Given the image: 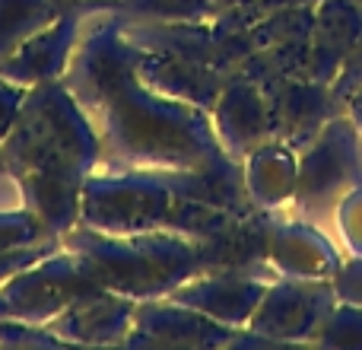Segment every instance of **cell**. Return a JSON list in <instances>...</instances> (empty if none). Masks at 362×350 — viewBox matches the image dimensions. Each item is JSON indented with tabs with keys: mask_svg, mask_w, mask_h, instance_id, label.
<instances>
[{
	"mask_svg": "<svg viewBox=\"0 0 362 350\" xmlns=\"http://www.w3.org/2000/svg\"><path fill=\"white\" fill-rule=\"evenodd\" d=\"M6 169L19 179L25 204L64 239L80 223V191L105 159L99 128L61 80L38 83L4 137Z\"/></svg>",
	"mask_w": 362,
	"mask_h": 350,
	"instance_id": "6da1fadb",
	"label": "cell"
},
{
	"mask_svg": "<svg viewBox=\"0 0 362 350\" xmlns=\"http://www.w3.org/2000/svg\"><path fill=\"white\" fill-rule=\"evenodd\" d=\"M64 245L80 258L99 287L137 303L169 296L178 283L204 271L197 242L165 226L124 236L74 226L64 236Z\"/></svg>",
	"mask_w": 362,
	"mask_h": 350,
	"instance_id": "7a4b0ae2",
	"label": "cell"
},
{
	"mask_svg": "<svg viewBox=\"0 0 362 350\" xmlns=\"http://www.w3.org/2000/svg\"><path fill=\"white\" fill-rule=\"evenodd\" d=\"M172 201L175 194H172L165 172L99 166L83 181L76 226H89V230L112 232V236L159 230L165 226Z\"/></svg>",
	"mask_w": 362,
	"mask_h": 350,
	"instance_id": "3957f363",
	"label": "cell"
},
{
	"mask_svg": "<svg viewBox=\"0 0 362 350\" xmlns=\"http://www.w3.org/2000/svg\"><path fill=\"white\" fill-rule=\"evenodd\" d=\"M362 181V134L350 115L331 118L321 134L299 153L296 210L299 217L325 226L334 220L337 204Z\"/></svg>",
	"mask_w": 362,
	"mask_h": 350,
	"instance_id": "277c9868",
	"label": "cell"
},
{
	"mask_svg": "<svg viewBox=\"0 0 362 350\" xmlns=\"http://www.w3.org/2000/svg\"><path fill=\"white\" fill-rule=\"evenodd\" d=\"M99 281L80 264V258L64 245L54 255L42 258L23 274L0 283V319H23L48 325L54 315L89 293H99Z\"/></svg>",
	"mask_w": 362,
	"mask_h": 350,
	"instance_id": "5b68a950",
	"label": "cell"
},
{
	"mask_svg": "<svg viewBox=\"0 0 362 350\" xmlns=\"http://www.w3.org/2000/svg\"><path fill=\"white\" fill-rule=\"evenodd\" d=\"M337 306L334 281H305V277H276L257 303L248 332L267 341H305L312 344L321 322Z\"/></svg>",
	"mask_w": 362,
	"mask_h": 350,
	"instance_id": "8992f818",
	"label": "cell"
},
{
	"mask_svg": "<svg viewBox=\"0 0 362 350\" xmlns=\"http://www.w3.org/2000/svg\"><path fill=\"white\" fill-rule=\"evenodd\" d=\"M105 10L115 13V6L108 0H93V4L74 6L61 19H54L48 29L25 38L10 57H4L0 61V77L19 83L25 89L67 77L70 64L76 57V45H80V32L86 26V19L93 13H105Z\"/></svg>",
	"mask_w": 362,
	"mask_h": 350,
	"instance_id": "52a82bcc",
	"label": "cell"
},
{
	"mask_svg": "<svg viewBox=\"0 0 362 350\" xmlns=\"http://www.w3.org/2000/svg\"><path fill=\"white\" fill-rule=\"evenodd\" d=\"M264 99L270 108L274 137L302 153L331 118L346 112V102L327 83L312 77H280L264 83Z\"/></svg>",
	"mask_w": 362,
	"mask_h": 350,
	"instance_id": "ba28073f",
	"label": "cell"
},
{
	"mask_svg": "<svg viewBox=\"0 0 362 350\" xmlns=\"http://www.w3.org/2000/svg\"><path fill=\"white\" fill-rule=\"evenodd\" d=\"M242 328H229L169 296L140 300L124 347H229Z\"/></svg>",
	"mask_w": 362,
	"mask_h": 350,
	"instance_id": "9c48e42d",
	"label": "cell"
},
{
	"mask_svg": "<svg viewBox=\"0 0 362 350\" xmlns=\"http://www.w3.org/2000/svg\"><path fill=\"white\" fill-rule=\"evenodd\" d=\"M276 277L248 274V271H200L169 293V300L185 303L229 328H248L257 303Z\"/></svg>",
	"mask_w": 362,
	"mask_h": 350,
	"instance_id": "30bf717a",
	"label": "cell"
},
{
	"mask_svg": "<svg viewBox=\"0 0 362 350\" xmlns=\"http://www.w3.org/2000/svg\"><path fill=\"white\" fill-rule=\"evenodd\" d=\"M213 131H216L223 150L242 163L251 150L274 137L270 128V108L264 89L242 74H229L223 83L216 106H213Z\"/></svg>",
	"mask_w": 362,
	"mask_h": 350,
	"instance_id": "8fae6325",
	"label": "cell"
},
{
	"mask_svg": "<svg viewBox=\"0 0 362 350\" xmlns=\"http://www.w3.org/2000/svg\"><path fill=\"white\" fill-rule=\"evenodd\" d=\"M267 261L280 277H305V281H334L346 258L321 232L318 223L299 220H270Z\"/></svg>",
	"mask_w": 362,
	"mask_h": 350,
	"instance_id": "7c38bea8",
	"label": "cell"
},
{
	"mask_svg": "<svg viewBox=\"0 0 362 350\" xmlns=\"http://www.w3.org/2000/svg\"><path fill=\"white\" fill-rule=\"evenodd\" d=\"M134 309L137 300L131 296L99 290L54 315L48 328L64 344H124L134 328Z\"/></svg>",
	"mask_w": 362,
	"mask_h": 350,
	"instance_id": "4fadbf2b",
	"label": "cell"
},
{
	"mask_svg": "<svg viewBox=\"0 0 362 350\" xmlns=\"http://www.w3.org/2000/svg\"><path fill=\"white\" fill-rule=\"evenodd\" d=\"M362 35V10L353 0H318L308 35V77L331 86Z\"/></svg>",
	"mask_w": 362,
	"mask_h": 350,
	"instance_id": "5bb4252c",
	"label": "cell"
},
{
	"mask_svg": "<svg viewBox=\"0 0 362 350\" xmlns=\"http://www.w3.org/2000/svg\"><path fill=\"white\" fill-rule=\"evenodd\" d=\"M127 38V35H124ZM137 51V70L140 83H146L150 89L169 96V99L191 102V106L213 112L219 93H223L226 74L210 64L185 61V57H169V55H153V51Z\"/></svg>",
	"mask_w": 362,
	"mask_h": 350,
	"instance_id": "9a60e30c",
	"label": "cell"
},
{
	"mask_svg": "<svg viewBox=\"0 0 362 350\" xmlns=\"http://www.w3.org/2000/svg\"><path fill=\"white\" fill-rule=\"evenodd\" d=\"M245 185L257 210H280L283 204L296 198V181H299V153L289 144L270 137L257 150H251L242 159Z\"/></svg>",
	"mask_w": 362,
	"mask_h": 350,
	"instance_id": "2e32d148",
	"label": "cell"
},
{
	"mask_svg": "<svg viewBox=\"0 0 362 350\" xmlns=\"http://www.w3.org/2000/svg\"><path fill=\"white\" fill-rule=\"evenodd\" d=\"M74 6L83 4L80 0H0V61L10 57L25 38L48 29L54 19H61Z\"/></svg>",
	"mask_w": 362,
	"mask_h": 350,
	"instance_id": "e0dca14e",
	"label": "cell"
},
{
	"mask_svg": "<svg viewBox=\"0 0 362 350\" xmlns=\"http://www.w3.org/2000/svg\"><path fill=\"white\" fill-rule=\"evenodd\" d=\"M115 13L140 23H206L216 13L213 0H118Z\"/></svg>",
	"mask_w": 362,
	"mask_h": 350,
	"instance_id": "ac0fdd59",
	"label": "cell"
},
{
	"mask_svg": "<svg viewBox=\"0 0 362 350\" xmlns=\"http://www.w3.org/2000/svg\"><path fill=\"white\" fill-rule=\"evenodd\" d=\"M312 344L318 347H359L362 350V306L337 300L321 328L315 332Z\"/></svg>",
	"mask_w": 362,
	"mask_h": 350,
	"instance_id": "d6986e66",
	"label": "cell"
},
{
	"mask_svg": "<svg viewBox=\"0 0 362 350\" xmlns=\"http://www.w3.org/2000/svg\"><path fill=\"white\" fill-rule=\"evenodd\" d=\"M42 239H57V236L32 207H0V252L42 242Z\"/></svg>",
	"mask_w": 362,
	"mask_h": 350,
	"instance_id": "ffe728a7",
	"label": "cell"
},
{
	"mask_svg": "<svg viewBox=\"0 0 362 350\" xmlns=\"http://www.w3.org/2000/svg\"><path fill=\"white\" fill-rule=\"evenodd\" d=\"M334 223H337L340 242L346 245L353 258H362V181L353 191H346V198L334 210Z\"/></svg>",
	"mask_w": 362,
	"mask_h": 350,
	"instance_id": "44dd1931",
	"label": "cell"
},
{
	"mask_svg": "<svg viewBox=\"0 0 362 350\" xmlns=\"http://www.w3.org/2000/svg\"><path fill=\"white\" fill-rule=\"evenodd\" d=\"M57 249H64V239H42V242H29V245H16V249H4V252H0V283H6L10 277L23 274L25 268L38 264L42 258L54 255Z\"/></svg>",
	"mask_w": 362,
	"mask_h": 350,
	"instance_id": "7402d4cb",
	"label": "cell"
},
{
	"mask_svg": "<svg viewBox=\"0 0 362 350\" xmlns=\"http://www.w3.org/2000/svg\"><path fill=\"white\" fill-rule=\"evenodd\" d=\"M64 341L48 325L23 319H0V347H61Z\"/></svg>",
	"mask_w": 362,
	"mask_h": 350,
	"instance_id": "603a6c76",
	"label": "cell"
},
{
	"mask_svg": "<svg viewBox=\"0 0 362 350\" xmlns=\"http://www.w3.org/2000/svg\"><path fill=\"white\" fill-rule=\"evenodd\" d=\"M331 89H334V93H337L344 102H350L356 93H362V35H359V42L353 45L350 55H346V61H344V67H340V74L334 77Z\"/></svg>",
	"mask_w": 362,
	"mask_h": 350,
	"instance_id": "cb8c5ba5",
	"label": "cell"
},
{
	"mask_svg": "<svg viewBox=\"0 0 362 350\" xmlns=\"http://www.w3.org/2000/svg\"><path fill=\"white\" fill-rule=\"evenodd\" d=\"M29 89L19 86V83L6 80V77H0V144H4V137L10 134L13 121H16L19 108H23V99Z\"/></svg>",
	"mask_w": 362,
	"mask_h": 350,
	"instance_id": "d4e9b609",
	"label": "cell"
},
{
	"mask_svg": "<svg viewBox=\"0 0 362 350\" xmlns=\"http://www.w3.org/2000/svg\"><path fill=\"white\" fill-rule=\"evenodd\" d=\"M346 115L356 121V128H359V134H362V93H356L350 102H346Z\"/></svg>",
	"mask_w": 362,
	"mask_h": 350,
	"instance_id": "484cf974",
	"label": "cell"
},
{
	"mask_svg": "<svg viewBox=\"0 0 362 350\" xmlns=\"http://www.w3.org/2000/svg\"><path fill=\"white\" fill-rule=\"evenodd\" d=\"M216 4V10H223V6H257L255 0H213Z\"/></svg>",
	"mask_w": 362,
	"mask_h": 350,
	"instance_id": "4316f807",
	"label": "cell"
},
{
	"mask_svg": "<svg viewBox=\"0 0 362 350\" xmlns=\"http://www.w3.org/2000/svg\"><path fill=\"white\" fill-rule=\"evenodd\" d=\"M0 172H6V157H4V147H0Z\"/></svg>",
	"mask_w": 362,
	"mask_h": 350,
	"instance_id": "83f0119b",
	"label": "cell"
},
{
	"mask_svg": "<svg viewBox=\"0 0 362 350\" xmlns=\"http://www.w3.org/2000/svg\"><path fill=\"white\" fill-rule=\"evenodd\" d=\"M353 4H356V6H359V10H362V0H353Z\"/></svg>",
	"mask_w": 362,
	"mask_h": 350,
	"instance_id": "f1b7e54d",
	"label": "cell"
},
{
	"mask_svg": "<svg viewBox=\"0 0 362 350\" xmlns=\"http://www.w3.org/2000/svg\"><path fill=\"white\" fill-rule=\"evenodd\" d=\"M108 4H112V6H115V4H118V0H108Z\"/></svg>",
	"mask_w": 362,
	"mask_h": 350,
	"instance_id": "f546056e",
	"label": "cell"
},
{
	"mask_svg": "<svg viewBox=\"0 0 362 350\" xmlns=\"http://www.w3.org/2000/svg\"><path fill=\"white\" fill-rule=\"evenodd\" d=\"M80 4H89V0H80Z\"/></svg>",
	"mask_w": 362,
	"mask_h": 350,
	"instance_id": "4dcf8cb0",
	"label": "cell"
}]
</instances>
